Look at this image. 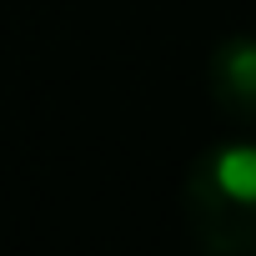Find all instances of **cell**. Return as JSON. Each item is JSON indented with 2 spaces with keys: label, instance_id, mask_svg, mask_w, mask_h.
<instances>
[{
  "label": "cell",
  "instance_id": "6da1fadb",
  "mask_svg": "<svg viewBox=\"0 0 256 256\" xmlns=\"http://www.w3.org/2000/svg\"><path fill=\"white\" fill-rule=\"evenodd\" d=\"M181 216L206 256H256V141L206 146L186 171Z\"/></svg>",
  "mask_w": 256,
  "mask_h": 256
},
{
  "label": "cell",
  "instance_id": "7a4b0ae2",
  "mask_svg": "<svg viewBox=\"0 0 256 256\" xmlns=\"http://www.w3.org/2000/svg\"><path fill=\"white\" fill-rule=\"evenodd\" d=\"M206 90L226 120H256V36H226L206 60Z\"/></svg>",
  "mask_w": 256,
  "mask_h": 256
}]
</instances>
